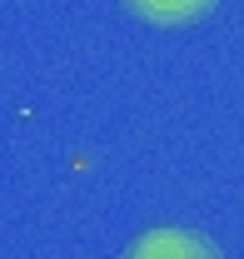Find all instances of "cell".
<instances>
[{
    "instance_id": "cell-2",
    "label": "cell",
    "mask_w": 244,
    "mask_h": 259,
    "mask_svg": "<svg viewBox=\"0 0 244 259\" xmlns=\"http://www.w3.org/2000/svg\"><path fill=\"white\" fill-rule=\"evenodd\" d=\"M219 0H125V10L145 25L159 30H180V25H199L205 15H214Z\"/></svg>"
},
{
    "instance_id": "cell-1",
    "label": "cell",
    "mask_w": 244,
    "mask_h": 259,
    "mask_svg": "<svg viewBox=\"0 0 244 259\" xmlns=\"http://www.w3.org/2000/svg\"><path fill=\"white\" fill-rule=\"evenodd\" d=\"M120 259H224L219 244L199 229H184V225H159V229H145L125 244Z\"/></svg>"
}]
</instances>
